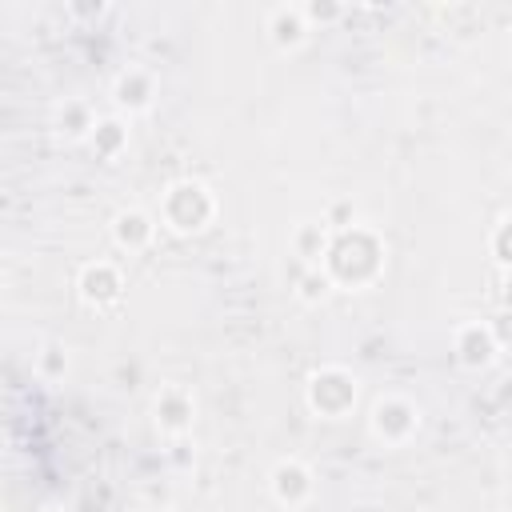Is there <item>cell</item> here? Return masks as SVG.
<instances>
[{
    "instance_id": "obj_1",
    "label": "cell",
    "mask_w": 512,
    "mask_h": 512,
    "mask_svg": "<svg viewBox=\"0 0 512 512\" xmlns=\"http://www.w3.org/2000/svg\"><path fill=\"white\" fill-rule=\"evenodd\" d=\"M208 216H212V200L200 184H176L164 196V220L176 232H196V228H204Z\"/></svg>"
},
{
    "instance_id": "obj_2",
    "label": "cell",
    "mask_w": 512,
    "mask_h": 512,
    "mask_svg": "<svg viewBox=\"0 0 512 512\" xmlns=\"http://www.w3.org/2000/svg\"><path fill=\"white\" fill-rule=\"evenodd\" d=\"M356 400V380H348L344 372H320L312 380V408L324 416H340L348 404Z\"/></svg>"
},
{
    "instance_id": "obj_3",
    "label": "cell",
    "mask_w": 512,
    "mask_h": 512,
    "mask_svg": "<svg viewBox=\"0 0 512 512\" xmlns=\"http://www.w3.org/2000/svg\"><path fill=\"white\" fill-rule=\"evenodd\" d=\"M80 296L88 300V304H96V308H104V304H112L116 296H120V276H116V268L112 264H88L84 272H80Z\"/></svg>"
},
{
    "instance_id": "obj_4",
    "label": "cell",
    "mask_w": 512,
    "mask_h": 512,
    "mask_svg": "<svg viewBox=\"0 0 512 512\" xmlns=\"http://www.w3.org/2000/svg\"><path fill=\"white\" fill-rule=\"evenodd\" d=\"M372 428L384 440H404L416 428V416H412V408L404 400H380L376 412H372Z\"/></svg>"
},
{
    "instance_id": "obj_5",
    "label": "cell",
    "mask_w": 512,
    "mask_h": 512,
    "mask_svg": "<svg viewBox=\"0 0 512 512\" xmlns=\"http://www.w3.org/2000/svg\"><path fill=\"white\" fill-rule=\"evenodd\" d=\"M272 488H276V496H280L284 504H300V500L312 492V476H308L304 464L288 460V464H280V468L272 472Z\"/></svg>"
},
{
    "instance_id": "obj_6",
    "label": "cell",
    "mask_w": 512,
    "mask_h": 512,
    "mask_svg": "<svg viewBox=\"0 0 512 512\" xmlns=\"http://www.w3.org/2000/svg\"><path fill=\"white\" fill-rule=\"evenodd\" d=\"M268 32H272V40H276L280 48H296V44L304 40V32H308L304 8H276L272 20H268Z\"/></svg>"
},
{
    "instance_id": "obj_7",
    "label": "cell",
    "mask_w": 512,
    "mask_h": 512,
    "mask_svg": "<svg viewBox=\"0 0 512 512\" xmlns=\"http://www.w3.org/2000/svg\"><path fill=\"white\" fill-rule=\"evenodd\" d=\"M116 100H120L124 108H148V100H152V76L140 72V68L124 72V76L116 80Z\"/></svg>"
},
{
    "instance_id": "obj_8",
    "label": "cell",
    "mask_w": 512,
    "mask_h": 512,
    "mask_svg": "<svg viewBox=\"0 0 512 512\" xmlns=\"http://www.w3.org/2000/svg\"><path fill=\"white\" fill-rule=\"evenodd\" d=\"M156 420L164 424V428H184L188 420H192V400L180 392V388H168L160 400H156Z\"/></svg>"
},
{
    "instance_id": "obj_9",
    "label": "cell",
    "mask_w": 512,
    "mask_h": 512,
    "mask_svg": "<svg viewBox=\"0 0 512 512\" xmlns=\"http://www.w3.org/2000/svg\"><path fill=\"white\" fill-rule=\"evenodd\" d=\"M148 236H152V224H148L144 212H120L116 216V240H120V248H144Z\"/></svg>"
},
{
    "instance_id": "obj_10",
    "label": "cell",
    "mask_w": 512,
    "mask_h": 512,
    "mask_svg": "<svg viewBox=\"0 0 512 512\" xmlns=\"http://www.w3.org/2000/svg\"><path fill=\"white\" fill-rule=\"evenodd\" d=\"M460 356H464V364H488L492 360V332L488 328H464L460 332Z\"/></svg>"
},
{
    "instance_id": "obj_11",
    "label": "cell",
    "mask_w": 512,
    "mask_h": 512,
    "mask_svg": "<svg viewBox=\"0 0 512 512\" xmlns=\"http://www.w3.org/2000/svg\"><path fill=\"white\" fill-rule=\"evenodd\" d=\"M120 140H124V132H120L116 120H100L96 132H92V144H100V152H116Z\"/></svg>"
},
{
    "instance_id": "obj_12",
    "label": "cell",
    "mask_w": 512,
    "mask_h": 512,
    "mask_svg": "<svg viewBox=\"0 0 512 512\" xmlns=\"http://www.w3.org/2000/svg\"><path fill=\"white\" fill-rule=\"evenodd\" d=\"M492 248H496V256L504 260V264H512V216L496 228V240H492Z\"/></svg>"
},
{
    "instance_id": "obj_13",
    "label": "cell",
    "mask_w": 512,
    "mask_h": 512,
    "mask_svg": "<svg viewBox=\"0 0 512 512\" xmlns=\"http://www.w3.org/2000/svg\"><path fill=\"white\" fill-rule=\"evenodd\" d=\"M48 512H60V508H48Z\"/></svg>"
},
{
    "instance_id": "obj_14",
    "label": "cell",
    "mask_w": 512,
    "mask_h": 512,
    "mask_svg": "<svg viewBox=\"0 0 512 512\" xmlns=\"http://www.w3.org/2000/svg\"><path fill=\"white\" fill-rule=\"evenodd\" d=\"M164 512H172V508H164Z\"/></svg>"
}]
</instances>
